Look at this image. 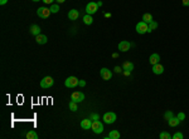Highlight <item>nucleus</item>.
<instances>
[{
  "label": "nucleus",
  "instance_id": "obj_1",
  "mask_svg": "<svg viewBox=\"0 0 189 139\" xmlns=\"http://www.w3.org/2000/svg\"><path fill=\"white\" fill-rule=\"evenodd\" d=\"M136 32L139 34H145V33H150L149 29V24L145 22H140L136 24Z\"/></svg>",
  "mask_w": 189,
  "mask_h": 139
},
{
  "label": "nucleus",
  "instance_id": "obj_2",
  "mask_svg": "<svg viewBox=\"0 0 189 139\" xmlns=\"http://www.w3.org/2000/svg\"><path fill=\"white\" fill-rule=\"evenodd\" d=\"M91 129L93 130L96 134H101L102 132H104V124H102L100 120H92Z\"/></svg>",
  "mask_w": 189,
  "mask_h": 139
},
{
  "label": "nucleus",
  "instance_id": "obj_3",
  "mask_svg": "<svg viewBox=\"0 0 189 139\" xmlns=\"http://www.w3.org/2000/svg\"><path fill=\"white\" fill-rule=\"evenodd\" d=\"M53 83H54V80L52 76H44L42 80H40V86L47 89V88H50V86L53 85Z\"/></svg>",
  "mask_w": 189,
  "mask_h": 139
},
{
  "label": "nucleus",
  "instance_id": "obj_4",
  "mask_svg": "<svg viewBox=\"0 0 189 139\" xmlns=\"http://www.w3.org/2000/svg\"><path fill=\"white\" fill-rule=\"evenodd\" d=\"M78 79L76 78V76H68L66 79V82H64V85L67 86V88H74V86L78 85Z\"/></svg>",
  "mask_w": 189,
  "mask_h": 139
},
{
  "label": "nucleus",
  "instance_id": "obj_5",
  "mask_svg": "<svg viewBox=\"0 0 189 139\" xmlns=\"http://www.w3.org/2000/svg\"><path fill=\"white\" fill-rule=\"evenodd\" d=\"M52 14V11H50V9H48V8H39L37 10V15L39 16V18H42V19H46L48 18V16Z\"/></svg>",
  "mask_w": 189,
  "mask_h": 139
},
{
  "label": "nucleus",
  "instance_id": "obj_6",
  "mask_svg": "<svg viewBox=\"0 0 189 139\" xmlns=\"http://www.w3.org/2000/svg\"><path fill=\"white\" fill-rule=\"evenodd\" d=\"M97 9H98V4H97V3L91 1V3H88V4H87V6H86V13L92 15V14H95L96 11H97Z\"/></svg>",
  "mask_w": 189,
  "mask_h": 139
},
{
  "label": "nucleus",
  "instance_id": "obj_7",
  "mask_svg": "<svg viewBox=\"0 0 189 139\" xmlns=\"http://www.w3.org/2000/svg\"><path fill=\"white\" fill-rule=\"evenodd\" d=\"M71 100H73L76 103H81L85 100V94L81 92H74V93H72V95H71Z\"/></svg>",
  "mask_w": 189,
  "mask_h": 139
},
{
  "label": "nucleus",
  "instance_id": "obj_8",
  "mask_svg": "<svg viewBox=\"0 0 189 139\" xmlns=\"http://www.w3.org/2000/svg\"><path fill=\"white\" fill-rule=\"evenodd\" d=\"M104 120H105V123H107V124L115 123V120H116V114L112 113V112L105 113V114H104Z\"/></svg>",
  "mask_w": 189,
  "mask_h": 139
},
{
  "label": "nucleus",
  "instance_id": "obj_9",
  "mask_svg": "<svg viewBox=\"0 0 189 139\" xmlns=\"http://www.w3.org/2000/svg\"><path fill=\"white\" fill-rule=\"evenodd\" d=\"M100 75H101V78L104 79V80H110V79L112 78V72L108 70L107 68H102L101 70H100Z\"/></svg>",
  "mask_w": 189,
  "mask_h": 139
},
{
  "label": "nucleus",
  "instance_id": "obj_10",
  "mask_svg": "<svg viewBox=\"0 0 189 139\" xmlns=\"http://www.w3.org/2000/svg\"><path fill=\"white\" fill-rule=\"evenodd\" d=\"M130 48H131V44H130L129 41H126V40H122V41H120L119 43V50L120 51H128Z\"/></svg>",
  "mask_w": 189,
  "mask_h": 139
},
{
  "label": "nucleus",
  "instance_id": "obj_11",
  "mask_svg": "<svg viewBox=\"0 0 189 139\" xmlns=\"http://www.w3.org/2000/svg\"><path fill=\"white\" fill-rule=\"evenodd\" d=\"M91 127H92V119H91V118L81 120V128H82V129L88 130V129H91Z\"/></svg>",
  "mask_w": 189,
  "mask_h": 139
},
{
  "label": "nucleus",
  "instance_id": "obj_12",
  "mask_svg": "<svg viewBox=\"0 0 189 139\" xmlns=\"http://www.w3.org/2000/svg\"><path fill=\"white\" fill-rule=\"evenodd\" d=\"M153 73L154 74H156V75H160V74H163L164 73V67L161 64H155V65H153Z\"/></svg>",
  "mask_w": 189,
  "mask_h": 139
},
{
  "label": "nucleus",
  "instance_id": "obj_13",
  "mask_svg": "<svg viewBox=\"0 0 189 139\" xmlns=\"http://www.w3.org/2000/svg\"><path fill=\"white\" fill-rule=\"evenodd\" d=\"M78 16H80V11L76 9H72V10H70V13H68V19L70 20H77Z\"/></svg>",
  "mask_w": 189,
  "mask_h": 139
},
{
  "label": "nucleus",
  "instance_id": "obj_14",
  "mask_svg": "<svg viewBox=\"0 0 189 139\" xmlns=\"http://www.w3.org/2000/svg\"><path fill=\"white\" fill-rule=\"evenodd\" d=\"M159 60H160V55H159V54H156V53L151 54V55H150V58H149V61H150V64H151V65L158 64V63H159Z\"/></svg>",
  "mask_w": 189,
  "mask_h": 139
},
{
  "label": "nucleus",
  "instance_id": "obj_15",
  "mask_svg": "<svg viewBox=\"0 0 189 139\" xmlns=\"http://www.w3.org/2000/svg\"><path fill=\"white\" fill-rule=\"evenodd\" d=\"M35 40H37V43L38 44H46L47 41H48V38H47V35H44V34H39V35H37L35 36Z\"/></svg>",
  "mask_w": 189,
  "mask_h": 139
},
{
  "label": "nucleus",
  "instance_id": "obj_16",
  "mask_svg": "<svg viewBox=\"0 0 189 139\" xmlns=\"http://www.w3.org/2000/svg\"><path fill=\"white\" fill-rule=\"evenodd\" d=\"M30 34H32V35H39L40 34V28L37 25V24H34V25H32L30 26Z\"/></svg>",
  "mask_w": 189,
  "mask_h": 139
},
{
  "label": "nucleus",
  "instance_id": "obj_17",
  "mask_svg": "<svg viewBox=\"0 0 189 139\" xmlns=\"http://www.w3.org/2000/svg\"><path fill=\"white\" fill-rule=\"evenodd\" d=\"M106 138H107V139H119V138H120L119 130H111Z\"/></svg>",
  "mask_w": 189,
  "mask_h": 139
},
{
  "label": "nucleus",
  "instance_id": "obj_18",
  "mask_svg": "<svg viewBox=\"0 0 189 139\" xmlns=\"http://www.w3.org/2000/svg\"><path fill=\"white\" fill-rule=\"evenodd\" d=\"M83 23L86 24V25H91V24L93 23V18H92V15L86 14V15L83 16Z\"/></svg>",
  "mask_w": 189,
  "mask_h": 139
},
{
  "label": "nucleus",
  "instance_id": "obj_19",
  "mask_svg": "<svg viewBox=\"0 0 189 139\" xmlns=\"http://www.w3.org/2000/svg\"><path fill=\"white\" fill-rule=\"evenodd\" d=\"M168 123H169V126H170V127H177L178 124L180 123V120H179V118H178V117H177V118H174V117H173V118H170V119L168 120Z\"/></svg>",
  "mask_w": 189,
  "mask_h": 139
},
{
  "label": "nucleus",
  "instance_id": "obj_20",
  "mask_svg": "<svg viewBox=\"0 0 189 139\" xmlns=\"http://www.w3.org/2000/svg\"><path fill=\"white\" fill-rule=\"evenodd\" d=\"M122 69H123V70L131 72V70H134V64L130 63V61H125V63L122 64Z\"/></svg>",
  "mask_w": 189,
  "mask_h": 139
},
{
  "label": "nucleus",
  "instance_id": "obj_21",
  "mask_svg": "<svg viewBox=\"0 0 189 139\" xmlns=\"http://www.w3.org/2000/svg\"><path fill=\"white\" fill-rule=\"evenodd\" d=\"M143 22H145V23H147V24H149L150 22H153V15H151V14H149V13L144 14V15H143Z\"/></svg>",
  "mask_w": 189,
  "mask_h": 139
},
{
  "label": "nucleus",
  "instance_id": "obj_22",
  "mask_svg": "<svg viewBox=\"0 0 189 139\" xmlns=\"http://www.w3.org/2000/svg\"><path fill=\"white\" fill-rule=\"evenodd\" d=\"M27 138L28 139H38V134L35 130H29L28 133H27Z\"/></svg>",
  "mask_w": 189,
  "mask_h": 139
},
{
  "label": "nucleus",
  "instance_id": "obj_23",
  "mask_svg": "<svg viewBox=\"0 0 189 139\" xmlns=\"http://www.w3.org/2000/svg\"><path fill=\"white\" fill-rule=\"evenodd\" d=\"M68 107H70V109L72 112H76V110H78V107H77V103L73 102V100H71L70 104H68Z\"/></svg>",
  "mask_w": 189,
  "mask_h": 139
},
{
  "label": "nucleus",
  "instance_id": "obj_24",
  "mask_svg": "<svg viewBox=\"0 0 189 139\" xmlns=\"http://www.w3.org/2000/svg\"><path fill=\"white\" fill-rule=\"evenodd\" d=\"M159 138H160V139H170L171 135L168 133V132H161L160 135H159Z\"/></svg>",
  "mask_w": 189,
  "mask_h": 139
},
{
  "label": "nucleus",
  "instance_id": "obj_25",
  "mask_svg": "<svg viewBox=\"0 0 189 139\" xmlns=\"http://www.w3.org/2000/svg\"><path fill=\"white\" fill-rule=\"evenodd\" d=\"M49 9H50V11H52V14L58 13V11H59V5H58V4H52Z\"/></svg>",
  "mask_w": 189,
  "mask_h": 139
},
{
  "label": "nucleus",
  "instance_id": "obj_26",
  "mask_svg": "<svg viewBox=\"0 0 189 139\" xmlns=\"http://www.w3.org/2000/svg\"><path fill=\"white\" fill-rule=\"evenodd\" d=\"M156 28H158V23H156V22H154V20H153V22H150V23H149V29H150V33L153 32L154 29H156Z\"/></svg>",
  "mask_w": 189,
  "mask_h": 139
},
{
  "label": "nucleus",
  "instance_id": "obj_27",
  "mask_svg": "<svg viewBox=\"0 0 189 139\" xmlns=\"http://www.w3.org/2000/svg\"><path fill=\"white\" fill-rule=\"evenodd\" d=\"M171 138H174V139H183V138H184V135L181 134V133H175Z\"/></svg>",
  "mask_w": 189,
  "mask_h": 139
},
{
  "label": "nucleus",
  "instance_id": "obj_28",
  "mask_svg": "<svg viewBox=\"0 0 189 139\" xmlns=\"http://www.w3.org/2000/svg\"><path fill=\"white\" fill-rule=\"evenodd\" d=\"M164 117H165V119H166V120H169L170 118H173V113H171V112H166Z\"/></svg>",
  "mask_w": 189,
  "mask_h": 139
},
{
  "label": "nucleus",
  "instance_id": "obj_29",
  "mask_svg": "<svg viewBox=\"0 0 189 139\" xmlns=\"http://www.w3.org/2000/svg\"><path fill=\"white\" fill-rule=\"evenodd\" d=\"M178 118H179L180 121L184 120V119H185V114H184V113H179V114H178Z\"/></svg>",
  "mask_w": 189,
  "mask_h": 139
},
{
  "label": "nucleus",
  "instance_id": "obj_30",
  "mask_svg": "<svg viewBox=\"0 0 189 139\" xmlns=\"http://www.w3.org/2000/svg\"><path fill=\"white\" fill-rule=\"evenodd\" d=\"M91 119H92V120H98V115H97V114H92V115H91Z\"/></svg>",
  "mask_w": 189,
  "mask_h": 139
},
{
  "label": "nucleus",
  "instance_id": "obj_31",
  "mask_svg": "<svg viewBox=\"0 0 189 139\" xmlns=\"http://www.w3.org/2000/svg\"><path fill=\"white\" fill-rule=\"evenodd\" d=\"M181 3L184 6H189V0H181Z\"/></svg>",
  "mask_w": 189,
  "mask_h": 139
},
{
  "label": "nucleus",
  "instance_id": "obj_32",
  "mask_svg": "<svg viewBox=\"0 0 189 139\" xmlns=\"http://www.w3.org/2000/svg\"><path fill=\"white\" fill-rule=\"evenodd\" d=\"M78 85H80V86H85L86 85V82L85 80H80V82H78Z\"/></svg>",
  "mask_w": 189,
  "mask_h": 139
},
{
  "label": "nucleus",
  "instance_id": "obj_33",
  "mask_svg": "<svg viewBox=\"0 0 189 139\" xmlns=\"http://www.w3.org/2000/svg\"><path fill=\"white\" fill-rule=\"evenodd\" d=\"M42 1H44L46 4H53V1L54 0H42Z\"/></svg>",
  "mask_w": 189,
  "mask_h": 139
},
{
  "label": "nucleus",
  "instance_id": "obj_34",
  "mask_svg": "<svg viewBox=\"0 0 189 139\" xmlns=\"http://www.w3.org/2000/svg\"><path fill=\"white\" fill-rule=\"evenodd\" d=\"M113 70H115L116 73H121L122 70H121V68H120V67H115V69H113Z\"/></svg>",
  "mask_w": 189,
  "mask_h": 139
},
{
  "label": "nucleus",
  "instance_id": "obj_35",
  "mask_svg": "<svg viewBox=\"0 0 189 139\" xmlns=\"http://www.w3.org/2000/svg\"><path fill=\"white\" fill-rule=\"evenodd\" d=\"M6 3H8V0H0V4L1 5H5Z\"/></svg>",
  "mask_w": 189,
  "mask_h": 139
},
{
  "label": "nucleus",
  "instance_id": "obj_36",
  "mask_svg": "<svg viewBox=\"0 0 189 139\" xmlns=\"http://www.w3.org/2000/svg\"><path fill=\"white\" fill-rule=\"evenodd\" d=\"M123 74H125V75H130V74H131V72H129V70H125V72H123Z\"/></svg>",
  "mask_w": 189,
  "mask_h": 139
},
{
  "label": "nucleus",
  "instance_id": "obj_37",
  "mask_svg": "<svg viewBox=\"0 0 189 139\" xmlns=\"http://www.w3.org/2000/svg\"><path fill=\"white\" fill-rule=\"evenodd\" d=\"M64 1H66V0H57L58 4H61V3H64Z\"/></svg>",
  "mask_w": 189,
  "mask_h": 139
},
{
  "label": "nucleus",
  "instance_id": "obj_38",
  "mask_svg": "<svg viewBox=\"0 0 189 139\" xmlns=\"http://www.w3.org/2000/svg\"><path fill=\"white\" fill-rule=\"evenodd\" d=\"M33 1H40V0H33Z\"/></svg>",
  "mask_w": 189,
  "mask_h": 139
}]
</instances>
